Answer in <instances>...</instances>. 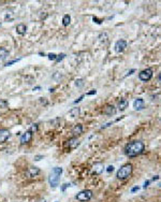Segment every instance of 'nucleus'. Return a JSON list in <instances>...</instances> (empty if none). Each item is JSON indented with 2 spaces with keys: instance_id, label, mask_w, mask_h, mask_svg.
<instances>
[{
  "instance_id": "1",
  "label": "nucleus",
  "mask_w": 161,
  "mask_h": 202,
  "mask_svg": "<svg viewBox=\"0 0 161 202\" xmlns=\"http://www.w3.org/2000/svg\"><path fill=\"white\" fill-rule=\"evenodd\" d=\"M145 150V145L142 141H132L125 147V154L128 157H137L141 155Z\"/></svg>"
},
{
  "instance_id": "2",
  "label": "nucleus",
  "mask_w": 161,
  "mask_h": 202,
  "mask_svg": "<svg viewBox=\"0 0 161 202\" xmlns=\"http://www.w3.org/2000/svg\"><path fill=\"white\" fill-rule=\"evenodd\" d=\"M62 174V168H59V167H55L53 168L51 174L48 176V183L51 187L55 188V187L58 186L59 184V180H60V175Z\"/></svg>"
},
{
  "instance_id": "3",
  "label": "nucleus",
  "mask_w": 161,
  "mask_h": 202,
  "mask_svg": "<svg viewBox=\"0 0 161 202\" xmlns=\"http://www.w3.org/2000/svg\"><path fill=\"white\" fill-rule=\"evenodd\" d=\"M132 171H133V166L131 163H127L125 166H122L116 173L118 180H126L129 176H131L132 174Z\"/></svg>"
},
{
  "instance_id": "4",
  "label": "nucleus",
  "mask_w": 161,
  "mask_h": 202,
  "mask_svg": "<svg viewBox=\"0 0 161 202\" xmlns=\"http://www.w3.org/2000/svg\"><path fill=\"white\" fill-rule=\"evenodd\" d=\"M92 198V191L90 189H85L79 191V194L75 196V199L79 200L81 202H86L89 201L90 199Z\"/></svg>"
},
{
  "instance_id": "5",
  "label": "nucleus",
  "mask_w": 161,
  "mask_h": 202,
  "mask_svg": "<svg viewBox=\"0 0 161 202\" xmlns=\"http://www.w3.org/2000/svg\"><path fill=\"white\" fill-rule=\"evenodd\" d=\"M151 78H153V70L150 68L144 69L143 71L139 73V79L141 80L142 82H148Z\"/></svg>"
},
{
  "instance_id": "6",
  "label": "nucleus",
  "mask_w": 161,
  "mask_h": 202,
  "mask_svg": "<svg viewBox=\"0 0 161 202\" xmlns=\"http://www.w3.org/2000/svg\"><path fill=\"white\" fill-rule=\"evenodd\" d=\"M127 45H128V44H127L126 40H122V39L118 40V41H116V43H115V45H114L115 52H116V53H122V52L126 50Z\"/></svg>"
},
{
  "instance_id": "7",
  "label": "nucleus",
  "mask_w": 161,
  "mask_h": 202,
  "mask_svg": "<svg viewBox=\"0 0 161 202\" xmlns=\"http://www.w3.org/2000/svg\"><path fill=\"white\" fill-rule=\"evenodd\" d=\"M40 169L38 168V167H35V166H30L29 168L27 169V171H26V176L27 178H35V176H37L38 174H40Z\"/></svg>"
},
{
  "instance_id": "8",
  "label": "nucleus",
  "mask_w": 161,
  "mask_h": 202,
  "mask_svg": "<svg viewBox=\"0 0 161 202\" xmlns=\"http://www.w3.org/2000/svg\"><path fill=\"white\" fill-rule=\"evenodd\" d=\"M79 145V141L77 140V138H75V137H73V138H71V139H69L66 142V146L69 148V150H73V148H76V147Z\"/></svg>"
},
{
  "instance_id": "9",
  "label": "nucleus",
  "mask_w": 161,
  "mask_h": 202,
  "mask_svg": "<svg viewBox=\"0 0 161 202\" xmlns=\"http://www.w3.org/2000/svg\"><path fill=\"white\" fill-rule=\"evenodd\" d=\"M31 139H32V133L28 130V131H26L25 133L22 135L20 142V144H27V143H29L31 141Z\"/></svg>"
},
{
  "instance_id": "10",
  "label": "nucleus",
  "mask_w": 161,
  "mask_h": 202,
  "mask_svg": "<svg viewBox=\"0 0 161 202\" xmlns=\"http://www.w3.org/2000/svg\"><path fill=\"white\" fill-rule=\"evenodd\" d=\"M133 107L134 110L137 111H141L145 107V101L142 99V98H138L133 101Z\"/></svg>"
},
{
  "instance_id": "11",
  "label": "nucleus",
  "mask_w": 161,
  "mask_h": 202,
  "mask_svg": "<svg viewBox=\"0 0 161 202\" xmlns=\"http://www.w3.org/2000/svg\"><path fill=\"white\" fill-rule=\"evenodd\" d=\"M10 135H11V133H10V131L8 129H5V128L0 129V143L5 142L10 138Z\"/></svg>"
},
{
  "instance_id": "12",
  "label": "nucleus",
  "mask_w": 161,
  "mask_h": 202,
  "mask_svg": "<svg viewBox=\"0 0 161 202\" xmlns=\"http://www.w3.org/2000/svg\"><path fill=\"white\" fill-rule=\"evenodd\" d=\"M116 107L114 105H112V104H109V105H106L104 109H103V113L105 115H109V116H112V115H115L116 114Z\"/></svg>"
},
{
  "instance_id": "13",
  "label": "nucleus",
  "mask_w": 161,
  "mask_h": 202,
  "mask_svg": "<svg viewBox=\"0 0 161 202\" xmlns=\"http://www.w3.org/2000/svg\"><path fill=\"white\" fill-rule=\"evenodd\" d=\"M103 163H94V167H92V173L94 174H101L103 172Z\"/></svg>"
},
{
  "instance_id": "14",
  "label": "nucleus",
  "mask_w": 161,
  "mask_h": 202,
  "mask_svg": "<svg viewBox=\"0 0 161 202\" xmlns=\"http://www.w3.org/2000/svg\"><path fill=\"white\" fill-rule=\"evenodd\" d=\"M71 132H72L73 137H76V135H82V133H83V126L81 125V124H77L75 127H73V129H72Z\"/></svg>"
},
{
  "instance_id": "15",
  "label": "nucleus",
  "mask_w": 161,
  "mask_h": 202,
  "mask_svg": "<svg viewBox=\"0 0 161 202\" xmlns=\"http://www.w3.org/2000/svg\"><path fill=\"white\" fill-rule=\"evenodd\" d=\"M26 31H27V26L25 24H18L16 26V32L20 36H24Z\"/></svg>"
},
{
  "instance_id": "16",
  "label": "nucleus",
  "mask_w": 161,
  "mask_h": 202,
  "mask_svg": "<svg viewBox=\"0 0 161 202\" xmlns=\"http://www.w3.org/2000/svg\"><path fill=\"white\" fill-rule=\"evenodd\" d=\"M128 104H129L128 100L122 99L119 102H118V110H119V111H124V110H126V107H128Z\"/></svg>"
},
{
  "instance_id": "17",
  "label": "nucleus",
  "mask_w": 161,
  "mask_h": 202,
  "mask_svg": "<svg viewBox=\"0 0 161 202\" xmlns=\"http://www.w3.org/2000/svg\"><path fill=\"white\" fill-rule=\"evenodd\" d=\"M9 56V50L5 48H0V60H4Z\"/></svg>"
},
{
  "instance_id": "18",
  "label": "nucleus",
  "mask_w": 161,
  "mask_h": 202,
  "mask_svg": "<svg viewBox=\"0 0 161 202\" xmlns=\"http://www.w3.org/2000/svg\"><path fill=\"white\" fill-rule=\"evenodd\" d=\"M79 113H81V109L79 107H73V109H71L69 111V115L71 117H76V116L79 115Z\"/></svg>"
},
{
  "instance_id": "19",
  "label": "nucleus",
  "mask_w": 161,
  "mask_h": 202,
  "mask_svg": "<svg viewBox=\"0 0 161 202\" xmlns=\"http://www.w3.org/2000/svg\"><path fill=\"white\" fill-rule=\"evenodd\" d=\"M70 23H71V16L69 15V14H66V15L62 17V25L67 27V26L70 25Z\"/></svg>"
},
{
  "instance_id": "20",
  "label": "nucleus",
  "mask_w": 161,
  "mask_h": 202,
  "mask_svg": "<svg viewBox=\"0 0 161 202\" xmlns=\"http://www.w3.org/2000/svg\"><path fill=\"white\" fill-rule=\"evenodd\" d=\"M99 40H100L101 43H106V41H107V35H106L105 32L101 33V35L99 36Z\"/></svg>"
},
{
  "instance_id": "21",
  "label": "nucleus",
  "mask_w": 161,
  "mask_h": 202,
  "mask_svg": "<svg viewBox=\"0 0 161 202\" xmlns=\"http://www.w3.org/2000/svg\"><path fill=\"white\" fill-rule=\"evenodd\" d=\"M38 128H39V126H38V124H33L30 128H29V131L31 132V133H35V132H37L38 131Z\"/></svg>"
},
{
  "instance_id": "22",
  "label": "nucleus",
  "mask_w": 161,
  "mask_h": 202,
  "mask_svg": "<svg viewBox=\"0 0 161 202\" xmlns=\"http://www.w3.org/2000/svg\"><path fill=\"white\" fill-rule=\"evenodd\" d=\"M83 85H84V80L83 79H77L75 81V86L76 87H82Z\"/></svg>"
},
{
  "instance_id": "23",
  "label": "nucleus",
  "mask_w": 161,
  "mask_h": 202,
  "mask_svg": "<svg viewBox=\"0 0 161 202\" xmlns=\"http://www.w3.org/2000/svg\"><path fill=\"white\" fill-rule=\"evenodd\" d=\"M66 57V54H63V53H61V54H59V55H57V57H56V63H59V61H61V60L63 59Z\"/></svg>"
},
{
  "instance_id": "24",
  "label": "nucleus",
  "mask_w": 161,
  "mask_h": 202,
  "mask_svg": "<svg viewBox=\"0 0 161 202\" xmlns=\"http://www.w3.org/2000/svg\"><path fill=\"white\" fill-rule=\"evenodd\" d=\"M20 58H18V59H13V60H11V61H8V63H5V65H4V66H5V67H9V66H12V65H13V63H17V61H20Z\"/></svg>"
},
{
  "instance_id": "25",
  "label": "nucleus",
  "mask_w": 161,
  "mask_h": 202,
  "mask_svg": "<svg viewBox=\"0 0 161 202\" xmlns=\"http://www.w3.org/2000/svg\"><path fill=\"white\" fill-rule=\"evenodd\" d=\"M47 57H48V59H50V60H56V57H57V55H56V54H54V53H50V54L47 55Z\"/></svg>"
},
{
  "instance_id": "26",
  "label": "nucleus",
  "mask_w": 161,
  "mask_h": 202,
  "mask_svg": "<svg viewBox=\"0 0 161 202\" xmlns=\"http://www.w3.org/2000/svg\"><path fill=\"white\" fill-rule=\"evenodd\" d=\"M44 158V156H42V155H38V156H35V161H40L41 159H43Z\"/></svg>"
},
{
  "instance_id": "27",
  "label": "nucleus",
  "mask_w": 161,
  "mask_h": 202,
  "mask_svg": "<svg viewBox=\"0 0 161 202\" xmlns=\"http://www.w3.org/2000/svg\"><path fill=\"white\" fill-rule=\"evenodd\" d=\"M106 171H107L109 173L113 172V171H114V167H113V166H109V167H107V169H106Z\"/></svg>"
},
{
  "instance_id": "28",
  "label": "nucleus",
  "mask_w": 161,
  "mask_h": 202,
  "mask_svg": "<svg viewBox=\"0 0 161 202\" xmlns=\"http://www.w3.org/2000/svg\"><path fill=\"white\" fill-rule=\"evenodd\" d=\"M96 94H97V90H96V89H92L91 91H89V92H87L86 95H87V96H90V95H96Z\"/></svg>"
},
{
  "instance_id": "29",
  "label": "nucleus",
  "mask_w": 161,
  "mask_h": 202,
  "mask_svg": "<svg viewBox=\"0 0 161 202\" xmlns=\"http://www.w3.org/2000/svg\"><path fill=\"white\" fill-rule=\"evenodd\" d=\"M133 72H135V70H134V69H132V70H130V71H128L127 72V74L125 76H128V75H131V74H132V73H133Z\"/></svg>"
},
{
  "instance_id": "30",
  "label": "nucleus",
  "mask_w": 161,
  "mask_h": 202,
  "mask_svg": "<svg viewBox=\"0 0 161 202\" xmlns=\"http://www.w3.org/2000/svg\"><path fill=\"white\" fill-rule=\"evenodd\" d=\"M70 186V184H63V186H62V188H61V190H62V191H65V190H66V188H67V187H69Z\"/></svg>"
},
{
  "instance_id": "31",
  "label": "nucleus",
  "mask_w": 161,
  "mask_h": 202,
  "mask_svg": "<svg viewBox=\"0 0 161 202\" xmlns=\"http://www.w3.org/2000/svg\"><path fill=\"white\" fill-rule=\"evenodd\" d=\"M84 97H85V96H84V95H83V96H81V97H79V99H77V100H75V101H74V103H77V102H79V101H81V100H82L83 98H84Z\"/></svg>"
},
{
  "instance_id": "32",
  "label": "nucleus",
  "mask_w": 161,
  "mask_h": 202,
  "mask_svg": "<svg viewBox=\"0 0 161 202\" xmlns=\"http://www.w3.org/2000/svg\"><path fill=\"white\" fill-rule=\"evenodd\" d=\"M149 183H150V181H146V182L144 183V186H143V187H144V188H146V187L149 185Z\"/></svg>"
},
{
  "instance_id": "33",
  "label": "nucleus",
  "mask_w": 161,
  "mask_h": 202,
  "mask_svg": "<svg viewBox=\"0 0 161 202\" xmlns=\"http://www.w3.org/2000/svg\"><path fill=\"white\" fill-rule=\"evenodd\" d=\"M137 190H139V187L138 186H135V187H133L132 189H131V192H135Z\"/></svg>"
},
{
  "instance_id": "34",
  "label": "nucleus",
  "mask_w": 161,
  "mask_h": 202,
  "mask_svg": "<svg viewBox=\"0 0 161 202\" xmlns=\"http://www.w3.org/2000/svg\"><path fill=\"white\" fill-rule=\"evenodd\" d=\"M0 105H3V107H7V101H0Z\"/></svg>"
},
{
  "instance_id": "35",
  "label": "nucleus",
  "mask_w": 161,
  "mask_h": 202,
  "mask_svg": "<svg viewBox=\"0 0 161 202\" xmlns=\"http://www.w3.org/2000/svg\"><path fill=\"white\" fill-rule=\"evenodd\" d=\"M158 81H159V82H160V84H161V73L159 74V75H158Z\"/></svg>"
},
{
  "instance_id": "36",
  "label": "nucleus",
  "mask_w": 161,
  "mask_h": 202,
  "mask_svg": "<svg viewBox=\"0 0 161 202\" xmlns=\"http://www.w3.org/2000/svg\"><path fill=\"white\" fill-rule=\"evenodd\" d=\"M37 202H46V201H45V199H40V200H38Z\"/></svg>"
},
{
  "instance_id": "37",
  "label": "nucleus",
  "mask_w": 161,
  "mask_h": 202,
  "mask_svg": "<svg viewBox=\"0 0 161 202\" xmlns=\"http://www.w3.org/2000/svg\"><path fill=\"white\" fill-rule=\"evenodd\" d=\"M158 178H159V176H158V175H156V176H154V178H153V180L155 181V180H158Z\"/></svg>"
},
{
  "instance_id": "38",
  "label": "nucleus",
  "mask_w": 161,
  "mask_h": 202,
  "mask_svg": "<svg viewBox=\"0 0 161 202\" xmlns=\"http://www.w3.org/2000/svg\"><path fill=\"white\" fill-rule=\"evenodd\" d=\"M50 91H51V92H54L55 89H54V88H50Z\"/></svg>"
},
{
  "instance_id": "39",
  "label": "nucleus",
  "mask_w": 161,
  "mask_h": 202,
  "mask_svg": "<svg viewBox=\"0 0 161 202\" xmlns=\"http://www.w3.org/2000/svg\"><path fill=\"white\" fill-rule=\"evenodd\" d=\"M159 187H161V182H160V183H159Z\"/></svg>"
},
{
  "instance_id": "40",
  "label": "nucleus",
  "mask_w": 161,
  "mask_h": 202,
  "mask_svg": "<svg viewBox=\"0 0 161 202\" xmlns=\"http://www.w3.org/2000/svg\"><path fill=\"white\" fill-rule=\"evenodd\" d=\"M0 25H1V24H0Z\"/></svg>"
}]
</instances>
